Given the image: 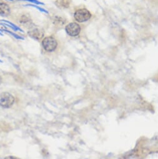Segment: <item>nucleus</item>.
Returning <instances> with one entry per match:
<instances>
[{"label": "nucleus", "instance_id": "1", "mask_svg": "<svg viewBox=\"0 0 158 159\" xmlns=\"http://www.w3.org/2000/svg\"><path fill=\"white\" fill-rule=\"evenodd\" d=\"M15 99L9 93H3L0 94V105L5 108L10 107L15 103Z\"/></svg>", "mask_w": 158, "mask_h": 159}, {"label": "nucleus", "instance_id": "2", "mask_svg": "<svg viewBox=\"0 0 158 159\" xmlns=\"http://www.w3.org/2000/svg\"><path fill=\"white\" fill-rule=\"evenodd\" d=\"M92 16L91 13L87 9H79L74 13V18L79 23H83L87 21Z\"/></svg>", "mask_w": 158, "mask_h": 159}, {"label": "nucleus", "instance_id": "3", "mask_svg": "<svg viewBox=\"0 0 158 159\" xmlns=\"http://www.w3.org/2000/svg\"><path fill=\"white\" fill-rule=\"evenodd\" d=\"M42 46L44 49L48 52H52L55 49L57 46L56 39L52 37L49 36L45 38L42 41Z\"/></svg>", "mask_w": 158, "mask_h": 159}, {"label": "nucleus", "instance_id": "4", "mask_svg": "<svg viewBox=\"0 0 158 159\" xmlns=\"http://www.w3.org/2000/svg\"><path fill=\"white\" fill-rule=\"evenodd\" d=\"M65 31L69 36H77L80 34L81 28L78 24L76 23H71L66 26Z\"/></svg>", "mask_w": 158, "mask_h": 159}, {"label": "nucleus", "instance_id": "5", "mask_svg": "<svg viewBox=\"0 0 158 159\" xmlns=\"http://www.w3.org/2000/svg\"><path fill=\"white\" fill-rule=\"evenodd\" d=\"M44 31L42 30L38 29V28H36L34 29L33 30H31L28 32V34L33 38L34 39L36 40H40L42 38V37L44 36Z\"/></svg>", "mask_w": 158, "mask_h": 159}, {"label": "nucleus", "instance_id": "6", "mask_svg": "<svg viewBox=\"0 0 158 159\" xmlns=\"http://www.w3.org/2000/svg\"><path fill=\"white\" fill-rule=\"evenodd\" d=\"M11 13V9L10 7L5 3L0 2V16H7Z\"/></svg>", "mask_w": 158, "mask_h": 159}, {"label": "nucleus", "instance_id": "7", "mask_svg": "<svg viewBox=\"0 0 158 159\" xmlns=\"http://www.w3.org/2000/svg\"><path fill=\"white\" fill-rule=\"evenodd\" d=\"M71 0H55V4L57 7L62 8H67L69 7L70 5Z\"/></svg>", "mask_w": 158, "mask_h": 159}, {"label": "nucleus", "instance_id": "8", "mask_svg": "<svg viewBox=\"0 0 158 159\" xmlns=\"http://www.w3.org/2000/svg\"><path fill=\"white\" fill-rule=\"evenodd\" d=\"M20 23H21V24H22L23 25V26H27L29 25H30V24L31 23V21L28 17L24 15L21 18Z\"/></svg>", "mask_w": 158, "mask_h": 159}, {"label": "nucleus", "instance_id": "9", "mask_svg": "<svg viewBox=\"0 0 158 159\" xmlns=\"http://www.w3.org/2000/svg\"><path fill=\"white\" fill-rule=\"evenodd\" d=\"M26 7H33V8H35L36 9H37V10L41 11V12H43V13H48V11L47 10H46L45 9L40 7L39 6H38L37 5H35V4H28V5H25Z\"/></svg>", "mask_w": 158, "mask_h": 159}, {"label": "nucleus", "instance_id": "10", "mask_svg": "<svg viewBox=\"0 0 158 159\" xmlns=\"http://www.w3.org/2000/svg\"><path fill=\"white\" fill-rule=\"evenodd\" d=\"M20 1L28 2H29L32 4H35V5H44V3L38 1V0H20Z\"/></svg>", "mask_w": 158, "mask_h": 159}, {"label": "nucleus", "instance_id": "11", "mask_svg": "<svg viewBox=\"0 0 158 159\" xmlns=\"http://www.w3.org/2000/svg\"><path fill=\"white\" fill-rule=\"evenodd\" d=\"M5 1H8V2H13V0H5Z\"/></svg>", "mask_w": 158, "mask_h": 159}, {"label": "nucleus", "instance_id": "12", "mask_svg": "<svg viewBox=\"0 0 158 159\" xmlns=\"http://www.w3.org/2000/svg\"><path fill=\"white\" fill-rule=\"evenodd\" d=\"M1 83H2V77H0V84H1Z\"/></svg>", "mask_w": 158, "mask_h": 159}]
</instances>
